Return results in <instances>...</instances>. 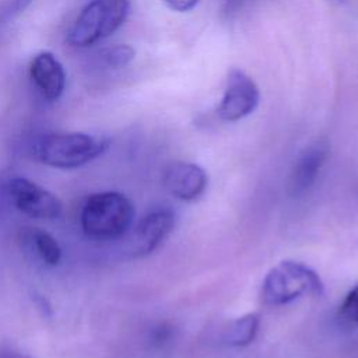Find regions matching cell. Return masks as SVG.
I'll list each match as a JSON object with an SVG mask.
<instances>
[{"label":"cell","mask_w":358,"mask_h":358,"mask_svg":"<svg viewBox=\"0 0 358 358\" xmlns=\"http://www.w3.org/2000/svg\"><path fill=\"white\" fill-rule=\"evenodd\" d=\"M168 8L178 11V13H186L193 10L200 0H161Z\"/></svg>","instance_id":"obj_15"},{"label":"cell","mask_w":358,"mask_h":358,"mask_svg":"<svg viewBox=\"0 0 358 358\" xmlns=\"http://www.w3.org/2000/svg\"><path fill=\"white\" fill-rule=\"evenodd\" d=\"M0 358H29V357L22 352H18V351L4 350V351H0Z\"/></svg>","instance_id":"obj_19"},{"label":"cell","mask_w":358,"mask_h":358,"mask_svg":"<svg viewBox=\"0 0 358 358\" xmlns=\"http://www.w3.org/2000/svg\"><path fill=\"white\" fill-rule=\"evenodd\" d=\"M136 52L129 45H113L101 52L102 63L109 69H122L131 63Z\"/></svg>","instance_id":"obj_13"},{"label":"cell","mask_w":358,"mask_h":358,"mask_svg":"<svg viewBox=\"0 0 358 358\" xmlns=\"http://www.w3.org/2000/svg\"><path fill=\"white\" fill-rule=\"evenodd\" d=\"M29 77L43 99L55 102L62 96L66 87V73L52 52L43 50L32 57Z\"/></svg>","instance_id":"obj_10"},{"label":"cell","mask_w":358,"mask_h":358,"mask_svg":"<svg viewBox=\"0 0 358 358\" xmlns=\"http://www.w3.org/2000/svg\"><path fill=\"white\" fill-rule=\"evenodd\" d=\"M327 155L329 143L322 138L312 141L301 151L292 166L288 182V190L292 196H299L312 187Z\"/></svg>","instance_id":"obj_9"},{"label":"cell","mask_w":358,"mask_h":358,"mask_svg":"<svg viewBox=\"0 0 358 358\" xmlns=\"http://www.w3.org/2000/svg\"><path fill=\"white\" fill-rule=\"evenodd\" d=\"M338 313L345 322L358 324V284L345 295L340 305Z\"/></svg>","instance_id":"obj_14"},{"label":"cell","mask_w":358,"mask_h":358,"mask_svg":"<svg viewBox=\"0 0 358 358\" xmlns=\"http://www.w3.org/2000/svg\"><path fill=\"white\" fill-rule=\"evenodd\" d=\"M162 183L176 199L192 201L204 193L208 178L201 166L193 162L175 161L165 168Z\"/></svg>","instance_id":"obj_8"},{"label":"cell","mask_w":358,"mask_h":358,"mask_svg":"<svg viewBox=\"0 0 358 358\" xmlns=\"http://www.w3.org/2000/svg\"><path fill=\"white\" fill-rule=\"evenodd\" d=\"M169 330H171V329L166 327L165 324L157 326V327L152 330V333H151V341H152V344H157V345L164 344V343L169 338V334H171Z\"/></svg>","instance_id":"obj_16"},{"label":"cell","mask_w":358,"mask_h":358,"mask_svg":"<svg viewBox=\"0 0 358 358\" xmlns=\"http://www.w3.org/2000/svg\"><path fill=\"white\" fill-rule=\"evenodd\" d=\"M21 236L32 250L48 266H56L62 260V248L59 242L41 228H22Z\"/></svg>","instance_id":"obj_11"},{"label":"cell","mask_w":358,"mask_h":358,"mask_svg":"<svg viewBox=\"0 0 358 358\" xmlns=\"http://www.w3.org/2000/svg\"><path fill=\"white\" fill-rule=\"evenodd\" d=\"M34 0H10L8 8H7V15L14 17L20 13H22L25 8H28L32 4Z\"/></svg>","instance_id":"obj_17"},{"label":"cell","mask_w":358,"mask_h":358,"mask_svg":"<svg viewBox=\"0 0 358 358\" xmlns=\"http://www.w3.org/2000/svg\"><path fill=\"white\" fill-rule=\"evenodd\" d=\"M260 102L257 84L243 70L231 69L227 76L217 115L225 122H236L249 116Z\"/></svg>","instance_id":"obj_5"},{"label":"cell","mask_w":358,"mask_h":358,"mask_svg":"<svg viewBox=\"0 0 358 358\" xmlns=\"http://www.w3.org/2000/svg\"><path fill=\"white\" fill-rule=\"evenodd\" d=\"M323 282L309 266L284 260L274 266L262 284V299L266 305L280 306L303 295H322Z\"/></svg>","instance_id":"obj_3"},{"label":"cell","mask_w":358,"mask_h":358,"mask_svg":"<svg viewBox=\"0 0 358 358\" xmlns=\"http://www.w3.org/2000/svg\"><path fill=\"white\" fill-rule=\"evenodd\" d=\"M130 8V0H90L67 31L71 46L94 45L117 31Z\"/></svg>","instance_id":"obj_4"},{"label":"cell","mask_w":358,"mask_h":358,"mask_svg":"<svg viewBox=\"0 0 358 358\" xmlns=\"http://www.w3.org/2000/svg\"><path fill=\"white\" fill-rule=\"evenodd\" d=\"M176 215L168 206H158L150 210L134 227L129 252L133 257H143L152 253L172 232Z\"/></svg>","instance_id":"obj_7"},{"label":"cell","mask_w":358,"mask_h":358,"mask_svg":"<svg viewBox=\"0 0 358 358\" xmlns=\"http://www.w3.org/2000/svg\"><path fill=\"white\" fill-rule=\"evenodd\" d=\"M245 0H225V13L231 14L234 11H236L239 8V6H242Z\"/></svg>","instance_id":"obj_18"},{"label":"cell","mask_w":358,"mask_h":358,"mask_svg":"<svg viewBox=\"0 0 358 358\" xmlns=\"http://www.w3.org/2000/svg\"><path fill=\"white\" fill-rule=\"evenodd\" d=\"M259 330V316L256 313L243 315L232 320L222 331V341L229 347H245L250 344Z\"/></svg>","instance_id":"obj_12"},{"label":"cell","mask_w":358,"mask_h":358,"mask_svg":"<svg viewBox=\"0 0 358 358\" xmlns=\"http://www.w3.org/2000/svg\"><path fill=\"white\" fill-rule=\"evenodd\" d=\"M6 189L15 208L32 218L53 220L62 214L60 200L48 189L27 178H11Z\"/></svg>","instance_id":"obj_6"},{"label":"cell","mask_w":358,"mask_h":358,"mask_svg":"<svg viewBox=\"0 0 358 358\" xmlns=\"http://www.w3.org/2000/svg\"><path fill=\"white\" fill-rule=\"evenodd\" d=\"M134 206L119 192L91 194L81 210L83 231L95 239H115L122 236L133 224Z\"/></svg>","instance_id":"obj_2"},{"label":"cell","mask_w":358,"mask_h":358,"mask_svg":"<svg viewBox=\"0 0 358 358\" xmlns=\"http://www.w3.org/2000/svg\"><path fill=\"white\" fill-rule=\"evenodd\" d=\"M108 147L109 140L98 134L81 131L48 133L34 141L32 154L45 165L71 169L98 158Z\"/></svg>","instance_id":"obj_1"},{"label":"cell","mask_w":358,"mask_h":358,"mask_svg":"<svg viewBox=\"0 0 358 358\" xmlns=\"http://www.w3.org/2000/svg\"><path fill=\"white\" fill-rule=\"evenodd\" d=\"M336 1H338V3H341V1H347V0H336Z\"/></svg>","instance_id":"obj_20"}]
</instances>
